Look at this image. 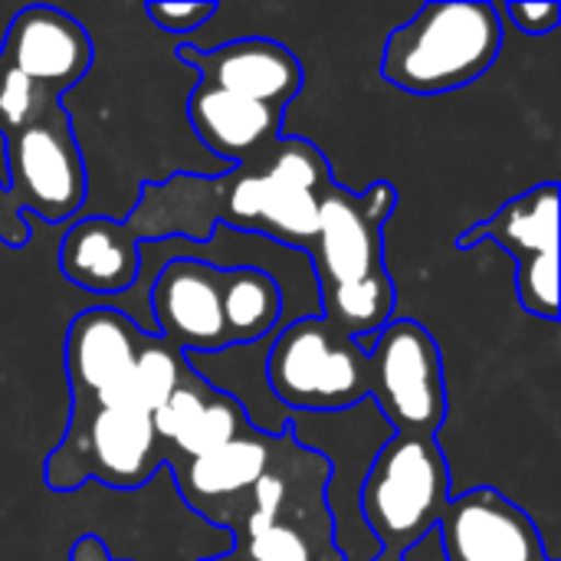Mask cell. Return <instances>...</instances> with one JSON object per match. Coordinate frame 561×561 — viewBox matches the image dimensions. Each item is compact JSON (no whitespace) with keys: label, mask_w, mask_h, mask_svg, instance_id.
I'll list each match as a JSON object with an SVG mask.
<instances>
[{"label":"cell","mask_w":561,"mask_h":561,"mask_svg":"<svg viewBox=\"0 0 561 561\" xmlns=\"http://www.w3.org/2000/svg\"><path fill=\"white\" fill-rule=\"evenodd\" d=\"M332 181L329 158L309 138H279L227 174H174L145 184L125 227L138 243L164 237L210 240L220 220L309 253L319 230V201Z\"/></svg>","instance_id":"cell-1"},{"label":"cell","mask_w":561,"mask_h":561,"mask_svg":"<svg viewBox=\"0 0 561 561\" xmlns=\"http://www.w3.org/2000/svg\"><path fill=\"white\" fill-rule=\"evenodd\" d=\"M394 204L398 191L391 181H378L362 194L332 181L319 201V230L306 253L325 319L365 352L394 319V283L385 266V224Z\"/></svg>","instance_id":"cell-2"},{"label":"cell","mask_w":561,"mask_h":561,"mask_svg":"<svg viewBox=\"0 0 561 561\" xmlns=\"http://www.w3.org/2000/svg\"><path fill=\"white\" fill-rule=\"evenodd\" d=\"M503 49V13L490 0L427 3L381 53V76L411 95H444L490 72Z\"/></svg>","instance_id":"cell-3"},{"label":"cell","mask_w":561,"mask_h":561,"mask_svg":"<svg viewBox=\"0 0 561 561\" xmlns=\"http://www.w3.org/2000/svg\"><path fill=\"white\" fill-rule=\"evenodd\" d=\"M168 457L171 450L158 440L151 414L95 398H72L66 434L46 457L43 480L53 493H72L89 480L108 490H138Z\"/></svg>","instance_id":"cell-4"},{"label":"cell","mask_w":561,"mask_h":561,"mask_svg":"<svg viewBox=\"0 0 561 561\" xmlns=\"http://www.w3.org/2000/svg\"><path fill=\"white\" fill-rule=\"evenodd\" d=\"M450 503V467L437 437L394 434L368 467L362 483V516L381 556L401 559L437 529Z\"/></svg>","instance_id":"cell-5"},{"label":"cell","mask_w":561,"mask_h":561,"mask_svg":"<svg viewBox=\"0 0 561 561\" xmlns=\"http://www.w3.org/2000/svg\"><path fill=\"white\" fill-rule=\"evenodd\" d=\"M266 385L293 411H348L368 401V352L325 316H302L276 332Z\"/></svg>","instance_id":"cell-6"},{"label":"cell","mask_w":561,"mask_h":561,"mask_svg":"<svg viewBox=\"0 0 561 561\" xmlns=\"http://www.w3.org/2000/svg\"><path fill=\"white\" fill-rule=\"evenodd\" d=\"M371 394L394 434L437 437L447 421L444 358L431 329L414 319H391L368 342Z\"/></svg>","instance_id":"cell-7"},{"label":"cell","mask_w":561,"mask_h":561,"mask_svg":"<svg viewBox=\"0 0 561 561\" xmlns=\"http://www.w3.org/2000/svg\"><path fill=\"white\" fill-rule=\"evenodd\" d=\"M3 158L7 191L23 214L46 224H62L82 210L85 164L62 102L7 135Z\"/></svg>","instance_id":"cell-8"},{"label":"cell","mask_w":561,"mask_h":561,"mask_svg":"<svg viewBox=\"0 0 561 561\" xmlns=\"http://www.w3.org/2000/svg\"><path fill=\"white\" fill-rule=\"evenodd\" d=\"M483 240L503 247L516 260V293L529 316L559 319V184L542 181L506 201L493 217L457 237V250Z\"/></svg>","instance_id":"cell-9"},{"label":"cell","mask_w":561,"mask_h":561,"mask_svg":"<svg viewBox=\"0 0 561 561\" xmlns=\"http://www.w3.org/2000/svg\"><path fill=\"white\" fill-rule=\"evenodd\" d=\"M276 447H279V434L250 427L247 434L224 444L220 450H210L194 460L171 457L168 467L174 473L184 506L194 510L214 529H227L233 536L240 529L247 496L270 470Z\"/></svg>","instance_id":"cell-10"},{"label":"cell","mask_w":561,"mask_h":561,"mask_svg":"<svg viewBox=\"0 0 561 561\" xmlns=\"http://www.w3.org/2000/svg\"><path fill=\"white\" fill-rule=\"evenodd\" d=\"M92 59L95 46L85 26L46 3L23 7L0 43V62L16 69L49 102H62V95L85 79Z\"/></svg>","instance_id":"cell-11"},{"label":"cell","mask_w":561,"mask_h":561,"mask_svg":"<svg viewBox=\"0 0 561 561\" xmlns=\"http://www.w3.org/2000/svg\"><path fill=\"white\" fill-rule=\"evenodd\" d=\"M437 536L447 561H556L529 513L493 486L450 496Z\"/></svg>","instance_id":"cell-12"},{"label":"cell","mask_w":561,"mask_h":561,"mask_svg":"<svg viewBox=\"0 0 561 561\" xmlns=\"http://www.w3.org/2000/svg\"><path fill=\"white\" fill-rule=\"evenodd\" d=\"M224 266L207 260L178 256L161 266L151 286L154 335L171 342L184 355H210L233 348L224 299H220Z\"/></svg>","instance_id":"cell-13"},{"label":"cell","mask_w":561,"mask_h":561,"mask_svg":"<svg viewBox=\"0 0 561 561\" xmlns=\"http://www.w3.org/2000/svg\"><path fill=\"white\" fill-rule=\"evenodd\" d=\"M178 59L194 66L201 72V82L250 102L273 105L279 112H286V105L299 95L306 82L302 62L283 43L266 36H243L214 49L181 43Z\"/></svg>","instance_id":"cell-14"},{"label":"cell","mask_w":561,"mask_h":561,"mask_svg":"<svg viewBox=\"0 0 561 561\" xmlns=\"http://www.w3.org/2000/svg\"><path fill=\"white\" fill-rule=\"evenodd\" d=\"M329 480L332 467L319 454L299 477L279 516L270 526L233 539V552L243 561H345L325 500Z\"/></svg>","instance_id":"cell-15"},{"label":"cell","mask_w":561,"mask_h":561,"mask_svg":"<svg viewBox=\"0 0 561 561\" xmlns=\"http://www.w3.org/2000/svg\"><path fill=\"white\" fill-rule=\"evenodd\" d=\"M148 332L122 309L95 306L76 312L66 332V378L72 398L108 401L128 378Z\"/></svg>","instance_id":"cell-16"},{"label":"cell","mask_w":561,"mask_h":561,"mask_svg":"<svg viewBox=\"0 0 561 561\" xmlns=\"http://www.w3.org/2000/svg\"><path fill=\"white\" fill-rule=\"evenodd\" d=\"M138 270V240L128 233L125 220L82 217L59 243V273L82 293L122 296L135 286Z\"/></svg>","instance_id":"cell-17"},{"label":"cell","mask_w":561,"mask_h":561,"mask_svg":"<svg viewBox=\"0 0 561 561\" xmlns=\"http://www.w3.org/2000/svg\"><path fill=\"white\" fill-rule=\"evenodd\" d=\"M283 115L286 112L273 105L230 95L207 82H197L187 95V122L194 135L230 164H240L279 141Z\"/></svg>","instance_id":"cell-18"},{"label":"cell","mask_w":561,"mask_h":561,"mask_svg":"<svg viewBox=\"0 0 561 561\" xmlns=\"http://www.w3.org/2000/svg\"><path fill=\"white\" fill-rule=\"evenodd\" d=\"M224 319L230 332V345H253L279 325L283 293L279 283L256 266H224L220 283Z\"/></svg>","instance_id":"cell-19"},{"label":"cell","mask_w":561,"mask_h":561,"mask_svg":"<svg viewBox=\"0 0 561 561\" xmlns=\"http://www.w3.org/2000/svg\"><path fill=\"white\" fill-rule=\"evenodd\" d=\"M187 371H191L187 355L178 352L171 342L158 339L154 332H148V339H145V345H141L128 378L102 404H122V408H135V411L154 414L171 398V391L187 378Z\"/></svg>","instance_id":"cell-20"},{"label":"cell","mask_w":561,"mask_h":561,"mask_svg":"<svg viewBox=\"0 0 561 561\" xmlns=\"http://www.w3.org/2000/svg\"><path fill=\"white\" fill-rule=\"evenodd\" d=\"M250 427H256L247 414V408L233 398L224 394L220 388L210 394V401L201 408V414L181 431V437L171 444V457L178 460H194L204 457L210 450H220L224 444L237 440L240 434H247ZM168 457V460H171Z\"/></svg>","instance_id":"cell-21"},{"label":"cell","mask_w":561,"mask_h":561,"mask_svg":"<svg viewBox=\"0 0 561 561\" xmlns=\"http://www.w3.org/2000/svg\"><path fill=\"white\" fill-rule=\"evenodd\" d=\"M217 388L204 378V375H197L194 368L187 371V378L171 391V398L151 414V424H154V434H158V440L171 450V444L181 437V431L201 414V408L210 401V394H214Z\"/></svg>","instance_id":"cell-22"},{"label":"cell","mask_w":561,"mask_h":561,"mask_svg":"<svg viewBox=\"0 0 561 561\" xmlns=\"http://www.w3.org/2000/svg\"><path fill=\"white\" fill-rule=\"evenodd\" d=\"M53 105H59V102H49L16 69H10V66L0 62V138H7L16 128L30 125L33 118H39Z\"/></svg>","instance_id":"cell-23"},{"label":"cell","mask_w":561,"mask_h":561,"mask_svg":"<svg viewBox=\"0 0 561 561\" xmlns=\"http://www.w3.org/2000/svg\"><path fill=\"white\" fill-rule=\"evenodd\" d=\"M145 13L151 16V23L164 33H191L197 26H204L214 13L217 3L210 0H194V3H164V0H151L145 3Z\"/></svg>","instance_id":"cell-24"},{"label":"cell","mask_w":561,"mask_h":561,"mask_svg":"<svg viewBox=\"0 0 561 561\" xmlns=\"http://www.w3.org/2000/svg\"><path fill=\"white\" fill-rule=\"evenodd\" d=\"M510 20L526 33V36H546L559 26L561 7L556 0H539V3H510L506 7Z\"/></svg>","instance_id":"cell-25"},{"label":"cell","mask_w":561,"mask_h":561,"mask_svg":"<svg viewBox=\"0 0 561 561\" xmlns=\"http://www.w3.org/2000/svg\"><path fill=\"white\" fill-rule=\"evenodd\" d=\"M0 243H7L10 250H20L30 243V220L13 201V194L7 191L3 178H0Z\"/></svg>","instance_id":"cell-26"},{"label":"cell","mask_w":561,"mask_h":561,"mask_svg":"<svg viewBox=\"0 0 561 561\" xmlns=\"http://www.w3.org/2000/svg\"><path fill=\"white\" fill-rule=\"evenodd\" d=\"M69 561H128V559H112V552L105 549L102 539L95 536H79L69 549Z\"/></svg>","instance_id":"cell-27"},{"label":"cell","mask_w":561,"mask_h":561,"mask_svg":"<svg viewBox=\"0 0 561 561\" xmlns=\"http://www.w3.org/2000/svg\"><path fill=\"white\" fill-rule=\"evenodd\" d=\"M201 561H243L237 552H227V556H210V559H201Z\"/></svg>","instance_id":"cell-28"},{"label":"cell","mask_w":561,"mask_h":561,"mask_svg":"<svg viewBox=\"0 0 561 561\" xmlns=\"http://www.w3.org/2000/svg\"><path fill=\"white\" fill-rule=\"evenodd\" d=\"M375 561H401V559H394V556H378Z\"/></svg>","instance_id":"cell-29"}]
</instances>
